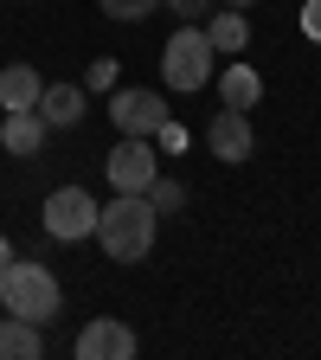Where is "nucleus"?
<instances>
[{
    "label": "nucleus",
    "mask_w": 321,
    "mask_h": 360,
    "mask_svg": "<svg viewBox=\"0 0 321 360\" xmlns=\"http://www.w3.org/2000/svg\"><path fill=\"white\" fill-rule=\"evenodd\" d=\"M218 7H257V0H218Z\"/></svg>",
    "instance_id": "obj_22"
},
{
    "label": "nucleus",
    "mask_w": 321,
    "mask_h": 360,
    "mask_svg": "<svg viewBox=\"0 0 321 360\" xmlns=\"http://www.w3.org/2000/svg\"><path fill=\"white\" fill-rule=\"evenodd\" d=\"M7 264H13V245H7V238H0V270H7Z\"/></svg>",
    "instance_id": "obj_21"
},
{
    "label": "nucleus",
    "mask_w": 321,
    "mask_h": 360,
    "mask_svg": "<svg viewBox=\"0 0 321 360\" xmlns=\"http://www.w3.org/2000/svg\"><path fill=\"white\" fill-rule=\"evenodd\" d=\"M167 116H173V110H167L161 90H116V97H110V122H116L122 135H155Z\"/></svg>",
    "instance_id": "obj_8"
},
{
    "label": "nucleus",
    "mask_w": 321,
    "mask_h": 360,
    "mask_svg": "<svg viewBox=\"0 0 321 360\" xmlns=\"http://www.w3.org/2000/svg\"><path fill=\"white\" fill-rule=\"evenodd\" d=\"M218 71V52H212V39L199 20H180V32L161 45V84L167 90H206Z\"/></svg>",
    "instance_id": "obj_3"
},
{
    "label": "nucleus",
    "mask_w": 321,
    "mask_h": 360,
    "mask_svg": "<svg viewBox=\"0 0 321 360\" xmlns=\"http://www.w3.org/2000/svg\"><path fill=\"white\" fill-rule=\"evenodd\" d=\"M148 142H155V148H161V155H180V148H187V129H180V122H173V116H167V122H161V129H155V135H148Z\"/></svg>",
    "instance_id": "obj_17"
},
{
    "label": "nucleus",
    "mask_w": 321,
    "mask_h": 360,
    "mask_svg": "<svg viewBox=\"0 0 321 360\" xmlns=\"http://www.w3.org/2000/svg\"><path fill=\"white\" fill-rule=\"evenodd\" d=\"M39 71L32 65H7V71H0V110H32L39 103Z\"/></svg>",
    "instance_id": "obj_14"
},
{
    "label": "nucleus",
    "mask_w": 321,
    "mask_h": 360,
    "mask_svg": "<svg viewBox=\"0 0 321 360\" xmlns=\"http://www.w3.org/2000/svg\"><path fill=\"white\" fill-rule=\"evenodd\" d=\"M155 174H161V148L148 142V135H122V142L110 148V187L116 193H148Z\"/></svg>",
    "instance_id": "obj_5"
},
{
    "label": "nucleus",
    "mask_w": 321,
    "mask_h": 360,
    "mask_svg": "<svg viewBox=\"0 0 321 360\" xmlns=\"http://www.w3.org/2000/svg\"><path fill=\"white\" fill-rule=\"evenodd\" d=\"M45 135H52V129H45V116L39 110H7V122H0V148H7V155H39L45 148Z\"/></svg>",
    "instance_id": "obj_10"
},
{
    "label": "nucleus",
    "mask_w": 321,
    "mask_h": 360,
    "mask_svg": "<svg viewBox=\"0 0 321 360\" xmlns=\"http://www.w3.org/2000/svg\"><path fill=\"white\" fill-rule=\"evenodd\" d=\"M39 219H45V232H52L58 245H77V238L97 232V200H90L84 187H58V193H45Z\"/></svg>",
    "instance_id": "obj_4"
},
{
    "label": "nucleus",
    "mask_w": 321,
    "mask_h": 360,
    "mask_svg": "<svg viewBox=\"0 0 321 360\" xmlns=\"http://www.w3.org/2000/svg\"><path fill=\"white\" fill-rule=\"evenodd\" d=\"M212 77H218V103H225V110H251V103L263 97V77H257L244 58H232V65L212 71Z\"/></svg>",
    "instance_id": "obj_11"
},
{
    "label": "nucleus",
    "mask_w": 321,
    "mask_h": 360,
    "mask_svg": "<svg viewBox=\"0 0 321 360\" xmlns=\"http://www.w3.org/2000/svg\"><path fill=\"white\" fill-rule=\"evenodd\" d=\"M155 232H161V212L148 206V193H116L110 206H97V245L116 264H142L155 251Z\"/></svg>",
    "instance_id": "obj_1"
},
{
    "label": "nucleus",
    "mask_w": 321,
    "mask_h": 360,
    "mask_svg": "<svg viewBox=\"0 0 321 360\" xmlns=\"http://www.w3.org/2000/svg\"><path fill=\"white\" fill-rule=\"evenodd\" d=\"M32 110L45 116V129H77L84 122V84H45Z\"/></svg>",
    "instance_id": "obj_9"
},
{
    "label": "nucleus",
    "mask_w": 321,
    "mask_h": 360,
    "mask_svg": "<svg viewBox=\"0 0 321 360\" xmlns=\"http://www.w3.org/2000/svg\"><path fill=\"white\" fill-rule=\"evenodd\" d=\"M206 148H212V161H225V167H244V161L257 155L251 110H218V116L206 122Z\"/></svg>",
    "instance_id": "obj_7"
},
{
    "label": "nucleus",
    "mask_w": 321,
    "mask_h": 360,
    "mask_svg": "<svg viewBox=\"0 0 321 360\" xmlns=\"http://www.w3.org/2000/svg\"><path fill=\"white\" fill-rule=\"evenodd\" d=\"M302 32L321 45V0H302Z\"/></svg>",
    "instance_id": "obj_20"
},
{
    "label": "nucleus",
    "mask_w": 321,
    "mask_h": 360,
    "mask_svg": "<svg viewBox=\"0 0 321 360\" xmlns=\"http://www.w3.org/2000/svg\"><path fill=\"white\" fill-rule=\"evenodd\" d=\"M65 309V290H58V277L45 264H7L0 270V315H20V322H52V315Z\"/></svg>",
    "instance_id": "obj_2"
},
{
    "label": "nucleus",
    "mask_w": 321,
    "mask_h": 360,
    "mask_svg": "<svg viewBox=\"0 0 321 360\" xmlns=\"http://www.w3.org/2000/svg\"><path fill=\"white\" fill-rule=\"evenodd\" d=\"M148 206H155V212H180V206H187V187L167 180V174H155V180H148Z\"/></svg>",
    "instance_id": "obj_15"
},
{
    "label": "nucleus",
    "mask_w": 321,
    "mask_h": 360,
    "mask_svg": "<svg viewBox=\"0 0 321 360\" xmlns=\"http://www.w3.org/2000/svg\"><path fill=\"white\" fill-rule=\"evenodd\" d=\"M39 347H45V328L39 322L0 315V360H39Z\"/></svg>",
    "instance_id": "obj_13"
},
{
    "label": "nucleus",
    "mask_w": 321,
    "mask_h": 360,
    "mask_svg": "<svg viewBox=\"0 0 321 360\" xmlns=\"http://www.w3.org/2000/svg\"><path fill=\"white\" fill-rule=\"evenodd\" d=\"M161 7H173L180 20H206V13H212V0H161Z\"/></svg>",
    "instance_id": "obj_19"
},
{
    "label": "nucleus",
    "mask_w": 321,
    "mask_h": 360,
    "mask_svg": "<svg viewBox=\"0 0 321 360\" xmlns=\"http://www.w3.org/2000/svg\"><path fill=\"white\" fill-rule=\"evenodd\" d=\"M206 39H212V52H218V58L244 52V39H251V20H244V7H218V13L206 20Z\"/></svg>",
    "instance_id": "obj_12"
},
{
    "label": "nucleus",
    "mask_w": 321,
    "mask_h": 360,
    "mask_svg": "<svg viewBox=\"0 0 321 360\" xmlns=\"http://www.w3.org/2000/svg\"><path fill=\"white\" fill-rule=\"evenodd\" d=\"M90 90H116V58H97V65H90Z\"/></svg>",
    "instance_id": "obj_18"
},
{
    "label": "nucleus",
    "mask_w": 321,
    "mask_h": 360,
    "mask_svg": "<svg viewBox=\"0 0 321 360\" xmlns=\"http://www.w3.org/2000/svg\"><path fill=\"white\" fill-rule=\"evenodd\" d=\"M135 354H142V335L122 315H90L77 335V360H135Z\"/></svg>",
    "instance_id": "obj_6"
},
{
    "label": "nucleus",
    "mask_w": 321,
    "mask_h": 360,
    "mask_svg": "<svg viewBox=\"0 0 321 360\" xmlns=\"http://www.w3.org/2000/svg\"><path fill=\"white\" fill-rule=\"evenodd\" d=\"M97 7H103L110 20H148V13L161 7V0H97Z\"/></svg>",
    "instance_id": "obj_16"
}]
</instances>
